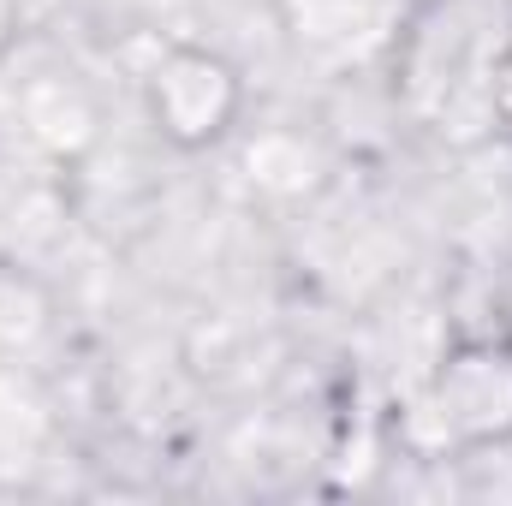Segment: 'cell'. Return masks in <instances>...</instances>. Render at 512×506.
<instances>
[{"instance_id":"obj_1","label":"cell","mask_w":512,"mask_h":506,"mask_svg":"<svg viewBox=\"0 0 512 506\" xmlns=\"http://www.w3.org/2000/svg\"><path fill=\"white\" fill-rule=\"evenodd\" d=\"M149 114H155V126L167 131L173 143L203 149V143H215L221 131L233 126V114H239V72L221 54L179 48L149 78Z\"/></svg>"},{"instance_id":"obj_2","label":"cell","mask_w":512,"mask_h":506,"mask_svg":"<svg viewBox=\"0 0 512 506\" xmlns=\"http://www.w3.org/2000/svg\"><path fill=\"white\" fill-rule=\"evenodd\" d=\"M441 423L465 441L512 435V346H465L435 381Z\"/></svg>"},{"instance_id":"obj_3","label":"cell","mask_w":512,"mask_h":506,"mask_svg":"<svg viewBox=\"0 0 512 506\" xmlns=\"http://www.w3.org/2000/svg\"><path fill=\"white\" fill-rule=\"evenodd\" d=\"M12 42V0H0V48Z\"/></svg>"},{"instance_id":"obj_4","label":"cell","mask_w":512,"mask_h":506,"mask_svg":"<svg viewBox=\"0 0 512 506\" xmlns=\"http://www.w3.org/2000/svg\"><path fill=\"white\" fill-rule=\"evenodd\" d=\"M507 322H512V298H507Z\"/></svg>"}]
</instances>
